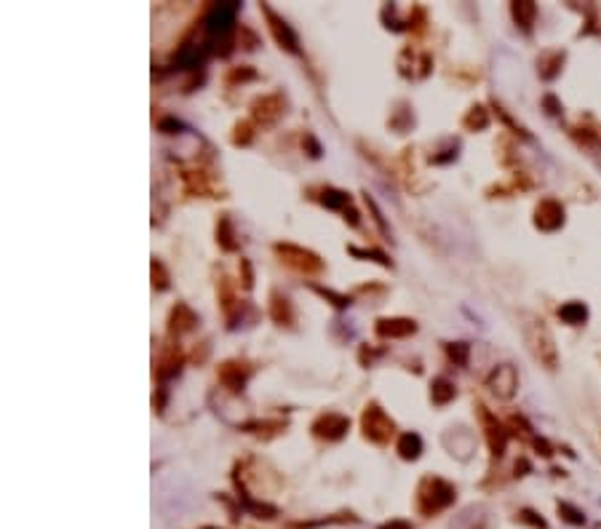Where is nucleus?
<instances>
[{
	"label": "nucleus",
	"instance_id": "nucleus-1",
	"mask_svg": "<svg viewBox=\"0 0 601 529\" xmlns=\"http://www.w3.org/2000/svg\"><path fill=\"white\" fill-rule=\"evenodd\" d=\"M455 500V489L441 479H428L422 484V508L425 511H438Z\"/></svg>",
	"mask_w": 601,
	"mask_h": 529
},
{
	"label": "nucleus",
	"instance_id": "nucleus-2",
	"mask_svg": "<svg viewBox=\"0 0 601 529\" xmlns=\"http://www.w3.org/2000/svg\"><path fill=\"white\" fill-rule=\"evenodd\" d=\"M518 388V377L513 372V366H497L489 377V390L497 398H510Z\"/></svg>",
	"mask_w": 601,
	"mask_h": 529
},
{
	"label": "nucleus",
	"instance_id": "nucleus-3",
	"mask_svg": "<svg viewBox=\"0 0 601 529\" xmlns=\"http://www.w3.org/2000/svg\"><path fill=\"white\" fill-rule=\"evenodd\" d=\"M535 225L540 230H556L564 225V209L556 201H542L535 211Z\"/></svg>",
	"mask_w": 601,
	"mask_h": 529
},
{
	"label": "nucleus",
	"instance_id": "nucleus-4",
	"mask_svg": "<svg viewBox=\"0 0 601 529\" xmlns=\"http://www.w3.org/2000/svg\"><path fill=\"white\" fill-rule=\"evenodd\" d=\"M235 19V6H214L211 13L206 16V30L209 35H216V33H228V27Z\"/></svg>",
	"mask_w": 601,
	"mask_h": 529
},
{
	"label": "nucleus",
	"instance_id": "nucleus-5",
	"mask_svg": "<svg viewBox=\"0 0 601 529\" xmlns=\"http://www.w3.org/2000/svg\"><path fill=\"white\" fill-rule=\"evenodd\" d=\"M559 315L564 318L566 324H583L585 318H588V310H585V305L583 302H569V305H564L561 310H559Z\"/></svg>",
	"mask_w": 601,
	"mask_h": 529
},
{
	"label": "nucleus",
	"instance_id": "nucleus-6",
	"mask_svg": "<svg viewBox=\"0 0 601 529\" xmlns=\"http://www.w3.org/2000/svg\"><path fill=\"white\" fill-rule=\"evenodd\" d=\"M535 13H537V8H535V3H513V16H516V22L521 24V27H532V22H535Z\"/></svg>",
	"mask_w": 601,
	"mask_h": 529
},
{
	"label": "nucleus",
	"instance_id": "nucleus-7",
	"mask_svg": "<svg viewBox=\"0 0 601 529\" xmlns=\"http://www.w3.org/2000/svg\"><path fill=\"white\" fill-rule=\"evenodd\" d=\"M452 396H455V388H452V383H449V380H444V377H441V380H436V383H433V401L446 404V401H449Z\"/></svg>",
	"mask_w": 601,
	"mask_h": 529
},
{
	"label": "nucleus",
	"instance_id": "nucleus-8",
	"mask_svg": "<svg viewBox=\"0 0 601 529\" xmlns=\"http://www.w3.org/2000/svg\"><path fill=\"white\" fill-rule=\"evenodd\" d=\"M414 332V324L412 321H380V335H409Z\"/></svg>",
	"mask_w": 601,
	"mask_h": 529
},
{
	"label": "nucleus",
	"instance_id": "nucleus-9",
	"mask_svg": "<svg viewBox=\"0 0 601 529\" xmlns=\"http://www.w3.org/2000/svg\"><path fill=\"white\" fill-rule=\"evenodd\" d=\"M420 436H414V433H407L404 438H401V444H398V452L404 457H417L420 455Z\"/></svg>",
	"mask_w": 601,
	"mask_h": 529
},
{
	"label": "nucleus",
	"instance_id": "nucleus-10",
	"mask_svg": "<svg viewBox=\"0 0 601 529\" xmlns=\"http://www.w3.org/2000/svg\"><path fill=\"white\" fill-rule=\"evenodd\" d=\"M465 123H468V126H476V129H484V126H486V112H484V107L470 110V115Z\"/></svg>",
	"mask_w": 601,
	"mask_h": 529
},
{
	"label": "nucleus",
	"instance_id": "nucleus-11",
	"mask_svg": "<svg viewBox=\"0 0 601 529\" xmlns=\"http://www.w3.org/2000/svg\"><path fill=\"white\" fill-rule=\"evenodd\" d=\"M324 201H326V204H329V206H342V204H345V201H348V198H345L342 192L329 190V192H326V198H324Z\"/></svg>",
	"mask_w": 601,
	"mask_h": 529
},
{
	"label": "nucleus",
	"instance_id": "nucleus-12",
	"mask_svg": "<svg viewBox=\"0 0 601 529\" xmlns=\"http://www.w3.org/2000/svg\"><path fill=\"white\" fill-rule=\"evenodd\" d=\"M561 511H564V513H569V521H572V524H583V521H585V518L580 516V513H577V511H572V508H569V505H561Z\"/></svg>",
	"mask_w": 601,
	"mask_h": 529
},
{
	"label": "nucleus",
	"instance_id": "nucleus-13",
	"mask_svg": "<svg viewBox=\"0 0 601 529\" xmlns=\"http://www.w3.org/2000/svg\"><path fill=\"white\" fill-rule=\"evenodd\" d=\"M385 529H409V524H404V521H393V524H387Z\"/></svg>",
	"mask_w": 601,
	"mask_h": 529
}]
</instances>
